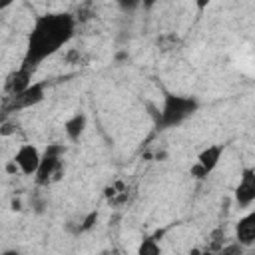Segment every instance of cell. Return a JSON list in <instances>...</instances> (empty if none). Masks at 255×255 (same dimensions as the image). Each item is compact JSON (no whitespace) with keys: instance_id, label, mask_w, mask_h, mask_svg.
Returning <instances> with one entry per match:
<instances>
[{"instance_id":"1","label":"cell","mask_w":255,"mask_h":255,"mask_svg":"<svg viewBox=\"0 0 255 255\" xmlns=\"http://www.w3.org/2000/svg\"><path fill=\"white\" fill-rule=\"evenodd\" d=\"M76 30V20L70 12H46L34 18L26 38V52L22 66L36 70L46 58L54 56L66 46Z\"/></svg>"},{"instance_id":"2","label":"cell","mask_w":255,"mask_h":255,"mask_svg":"<svg viewBox=\"0 0 255 255\" xmlns=\"http://www.w3.org/2000/svg\"><path fill=\"white\" fill-rule=\"evenodd\" d=\"M199 110V100L193 96H179V94H165L161 112L157 118V124L167 129V128H177L185 120H189L195 112Z\"/></svg>"},{"instance_id":"3","label":"cell","mask_w":255,"mask_h":255,"mask_svg":"<svg viewBox=\"0 0 255 255\" xmlns=\"http://www.w3.org/2000/svg\"><path fill=\"white\" fill-rule=\"evenodd\" d=\"M62 155H64L62 143H48V147L40 155V163L34 173L38 185H48L54 179H58V173L62 169Z\"/></svg>"},{"instance_id":"4","label":"cell","mask_w":255,"mask_h":255,"mask_svg":"<svg viewBox=\"0 0 255 255\" xmlns=\"http://www.w3.org/2000/svg\"><path fill=\"white\" fill-rule=\"evenodd\" d=\"M44 100H46V82H32L22 92H18L14 96H8L6 112L28 110V108H34V106L42 104Z\"/></svg>"},{"instance_id":"5","label":"cell","mask_w":255,"mask_h":255,"mask_svg":"<svg viewBox=\"0 0 255 255\" xmlns=\"http://www.w3.org/2000/svg\"><path fill=\"white\" fill-rule=\"evenodd\" d=\"M223 151H225V145H223V143H211V145L203 147V149L197 153V161H195V165L191 167V175L197 177V179L207 177V175L219 165Z\"/></svg>"},{"instance_id":"6","label":"cell","mask_w":255,"mask_h":255,"mask_svg":"<svg viewBox=\"0 0 255 255\" xmlns=\"http://www.w3.org/2000/svg\"><path fill=\"white\" fill-rule=\"evenodd\" d=\"M255 201V169L245 167L235 187V203L239 209H249Z\"/></svg>"},{"instance_id":"7","label":"cell","mask_w":255,"mask_h":255,"mask_svg":"<svg viewBox=\"0 0 255 255\" xmlns=\"http://www.w3.org/2000/svg\"><path fill=\"white\" fill-rule=\"evenodd\" d=\"M40 155H42V153H40V149H38L34 143H22V145L16 149L12 161L18 165V169H20L24 175H34L36 169H38V163H40Z\"/></svg>"},{"instance_id":"8","label":"cell","mask_w":255,"mask_h":255,"mask_svg":"<svg viewBox=\"0 0 255 255\" xmlns=\"http://www.w3.org/2000/svg\"><path fill=\"white\" fill-rule=\"evenodd\" d=\"M235 239L243 247H251L255 243V211H247L235 223Z\"/></svg>"},{"instance_id":"9","label":"cell","mask_w":255,"mask_h":255,"mask_svg":"<svg viewBox=\"0 0 255 255\" xmlns=\"http://www.w3.org/2000/svg\"><path fill=\"white\" fill-rule=\"evenodd\" d=\"M32 76H34V70L24 68V66H20V68L14 70L12 74H8L6 84H4L6 94H8V96H14V94L22 92L24 88H28V86L32 84Z\"/></svg>"},{"instance_id":"10","label":"cell","mask_w":255,"mask_h":255,"mask_svg":"<svg viewBox=\"0 0 255 255\" xmlns=\"http://www.w3.org/2000/svg\"><path fill=\"white\" fill-rule=\"evenodd\" d=\"M86 126H88L86 114H84V112H76V114H72V116L64 122V133H66V137H68L70 141H78V139L84 135Z\"/></svg>"},{"instance_id":"11","label":"cell","mask_w":255,"mask_h":255,"mask_svg":"<svg viewBox=\"0 0 255 255\" xmlns=\"http://www.w3.org/2000/svg\"><path fill=\"white\" fill-rule=\"evenodd\" d=\"M161 251V247L157 245V241L155 239H143L141 241V245L137 247V253H141V255H157Z\"/></svg>"},{"instance_id":"12","label":"cell","mask_w":255,"mask_h":255,"mask_svg":"<svg viewBox=\"0 0 255 255\" xmlns=\"http://www.w3.org/2000/svg\"><path fill=\"white\" fill-rule=\"evenodd\" d=\"M96 221H98V211H90V213L86 215V219L82 221V225L78 227V231H88V229H92Z\"/></svg>"},{"instance_id":"13","label":"cell","mask_w":255,"mask_h":255,"mask_svg":"<svg viewBox=\"0 0 255 255\" xmlns=\"http://www.w3.org/2000/svg\"><path fill=\"white\" fill-rule=\"evenodd\" d=\"M116 2H118V6H120L124 12H133V10H137V8L141 6L139 0H116Z\"/></svg>"},{"instance_id":"14","label":"cell","mask_w":255,"mask_h":255,"mask_svg":"<svg viewBox=\"0 0 255 255\" xmlns=\"http://www.w3.org/2000/svg\"><path fill=\"white\" fill-rule=\"evenodd\" d=\"M211 2H213V0H195V6H197V10H199V12H203Z\"/></svg>"},{"instance_id":"15","label":"cell","mask_w":255,"mask_h":255,"mask_svg":"<svg viewBox=\"0 0 255 255\" xmlns=\"http://www.w3.org/2000/svg\"><path fill=\"white\" fill-rule=\"evenodd\" d=\"M139 2H141V6H143L145 10H151V8L155 6V2H157V0H139Z\"/></svg>"},{"instance_id":"16","label":"cell","mask_w":255,"mask_h":255,"mask_svg":"<svg viewBox=\"0 0 255 255\" xmlns=\"http://www.w3.org/2000/svg\"><path fill=\"white\" fill-rule=\"evenodd\" d=\"M14 2H16V0H0V12H4L6 8H10Z\"/></svg>"}]
</instances>
